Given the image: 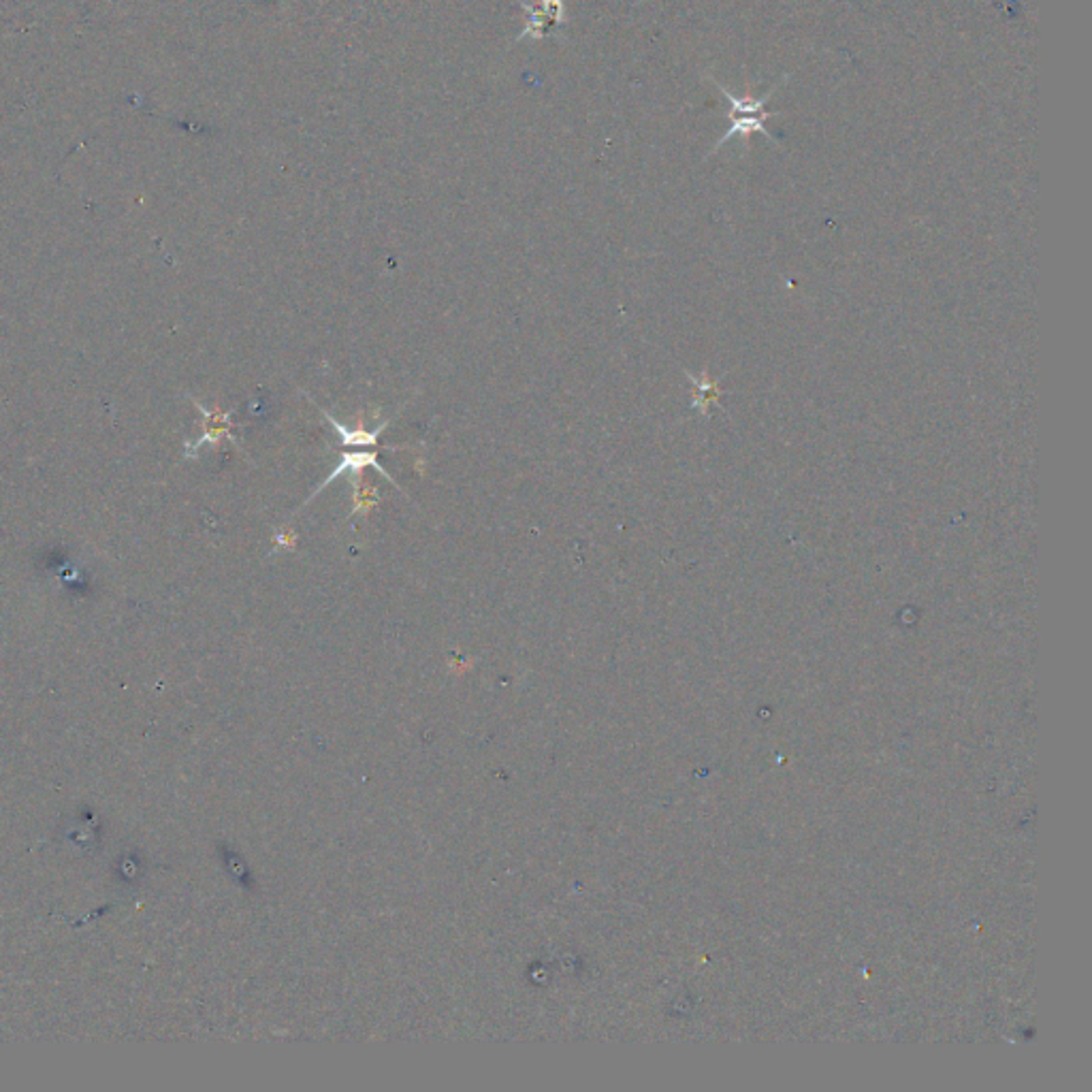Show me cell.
I'll return each instance as SVG.
<instances>
[{"label": "cell", "mask_w": 1092, "mask_h": 1092, "mask_svg": "<svg viewBox=\"0 0 1092 1092\" xmlns=\"http://www.w3.org/2000/svg\"><path fill=\"white\" fill-rule=\"evenodd\" d=\"M194 405L199 407L201 414H203V436L196 442L186 444V455L188 457H194L201 446H205V444L218 446L222 440H231L237 446L235 436L231 433V427H233L231 412H222L218 405L209 410V407H205L201 401H196V400H194Z\"/></svg>", "instance_id": "6da1fadb"}, {"label": "cell", "mask_w": 1092, "mask_h": 1092, "mask_svg": "<svg viewBox=\"0 0 1092 1092\" xmlns=\"http://www.w3.org/2000/svg\"><path fill=\"white\" fill-rule=\"evenodd\" d=\"M367 468H374V470L380 473V476H385V478L395 486V489H400V491H401V486L393 480L391 473H389L383 466L378 464V453H376V451H370V453H341V462L337 464V468H335L331 473H328V476L321 482L319 489H316V491L306 499V504H310L312 499H314L316 495H319L321 491H325L327 486L331 484L335 478L344 476V473H346V476H357V473H361V472L367 470Z\"/></svg>", "instance_id": "7a4b0ae2"}, {"label": "cell", "mask_w": 1092, "mask_h": 1092, "mask_svg": "<svg viewBox=\"0 0 1092 1092\" xmlns=\"http://www.w3.org/2000/svg\"><path fill=\"white\" fill-rule=\"evenodd\" d=\"M772 115H781V111H758V113H736V115H728L730 128H728V133L717 141L715 150L721 148L723 143H728L734 135H739V137H743V139L747 141L749 135L762 133L768 141L777 143V139L772 137V133H770L768 126H766V120H768V117H772Z\"/></svg>", "instance_id": "3957f363"}, {"label": "cell", "mask_w": 1092, "mask_h": 1092, "mask_svg": "<svg viewBox=\"0 0 1092 1092\" xmlns=\"http://www.w3.org/2000/svg\"><path fill=\"white\" fill-rule=\"evenodd\" d=\"M348 482L352 489V508L348 512V519L370 517L380 506V489L363 472L357 473V476H348Z\"/></svg>", "instance_id": "277c9868"}, {"label": "cell", "mask_w": 1092, "mask_h": 1092, "mask_svg": "<svg viewBox=\"0 0 1092 1092\" xmlns=\"http://www.w3.org/2000/svg\"><path fill=\"white\" fill-rule=\"evenodd\" d=\"M323 416L327 418V423L337 431L339 442H341V446H346V449H348V446H365V449H367V446H378L380 433H383L389 427V420H385V423H380L376 429L367 431L363 427V418H359V425L350 429L346 425H341L339 420H335L333 414H328L327 410H323Z\"/></svg>", "instance_id": "5b68a950"}, {"label": "cell", "mask_w": 1092, "mask_h": 1092, "mask_svg": "<svg viewBox=\"0 0 1092 1092\" xmlns=\"http://www.w3.org/2000/svg\"><path fill=\"white\" fill-rule=\"evenodd\" d=\"M273 541H275V545H278V548H282V550H295L297 548V532L282 528L278 534L273 536Z\"/></svg>", "instance_id": "8992f818"}]
</instances>
